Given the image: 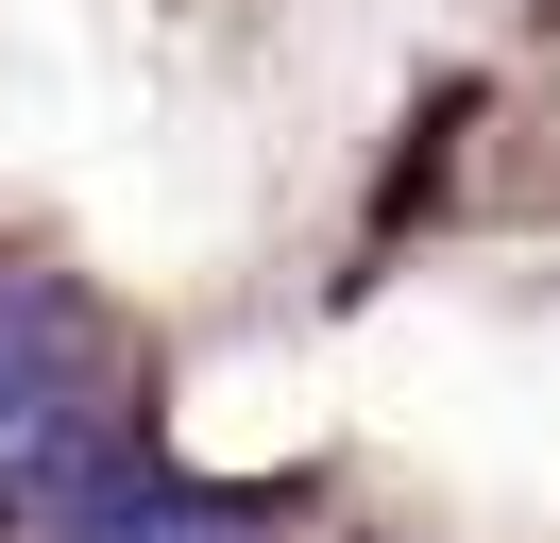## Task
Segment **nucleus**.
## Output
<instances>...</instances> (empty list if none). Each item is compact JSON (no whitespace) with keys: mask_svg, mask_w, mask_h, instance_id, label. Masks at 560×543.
I'll return each instance as SVG.
<instances>
[{"mask_svg":"<svg viewBox=\"0 0 560 543\" xmlns=\"http://www.w3.org/2000/svg\"><path fill=\"white\" fill-rule=\"evenodd\" d=\"M137 475V407H119V339L69 289L0 272V527L51 543L69 509H103Z\"/></svg>","mask_w":560,"mask_h":543,"instance_id":"1","label":"nucleus"},{"mask_svg":"<svg viewBox=\"0 0 560 543\" xmlns=\"http://www.w3.org/2000/svg\"><path fill=\"white\" fill-rule=\"evenodd\" d=\"M51 543H272V509H238V493H137V475H119V493L69 509Z\"/></svg>","mask_w":560,"mask_h":543,"instance_id":"2","label":"nucleus"}]
</instances>
